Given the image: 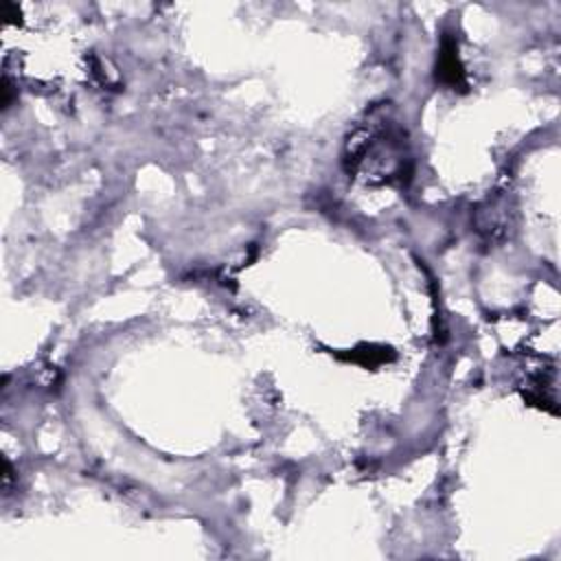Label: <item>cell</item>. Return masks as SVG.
Instances as JSON below:
<instances>
[{
	"mask_svg": "<svg viewBox=\"0 0 561 561\" xmlns=\"http://www.w3.org/2000/svg\"><path fill=\"white\" fill-rule=\"evenodd\" d=\"M462 79H465V70L458 57V44L454 37L445 35L438 59H436V81L456 90L458 85H462Z\"/></svg>",
	"mask_w": 561,
	"mask_h": 561,
	"instance_id": "7a4b0ae2",
	"label": "cell"
},
{
	"mask_svg": "<svg viewBox=\"0 0 561 561\" xmlns=\"http://www.w3.org/2000/svg\"><path fill=\"white\" fill-rule=\"evenodd\" d=\"M359 138H348L346 162L348 171H364L370 178H381L383 182L401 180L408 169V156L403 151V129L388 116L368 118V125L359 127Z\"/></svg>",
	"mask_w": 561,
	"mask_h": 561,
	"instance_id": "6da1fadb",
	"label": "cell"
}]
</instances>
